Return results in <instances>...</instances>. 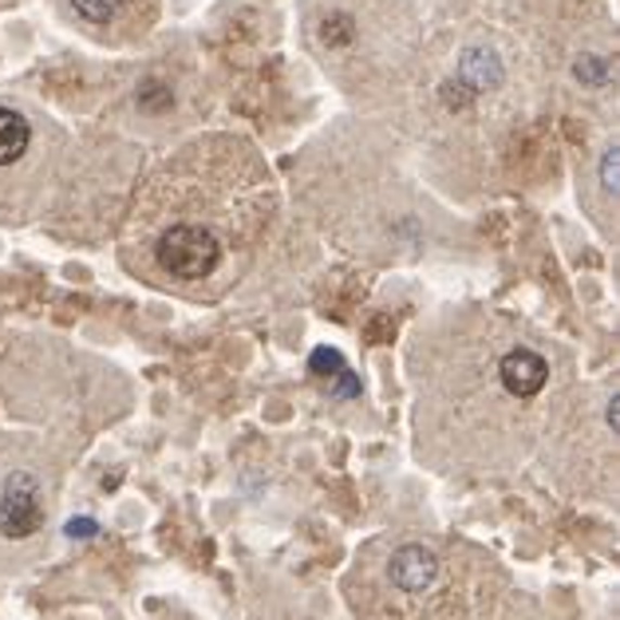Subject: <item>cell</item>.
Masks as SVG:
<instances>
[{
  "label": "cell",
  "instance_id": "277c9868",
  "mask_svg": "<svg viewBox=\"0 0 620 620\" xmlns=\"http://www.w3.org/2000/svg\"><path fill=\"white\" fill-rule=\"evenodd\" d=\"M388 577L403 593H423V589H431L439 581V557L427 545H403V549H395Z\"/></svg>",
  "mask_w": 620,
  "mask_h": 620
},
{
  "label": "cell",
  "instance_id": "4fadbf2b",
  "mask_svg": "<svg viewBox=\"0 0 620 620\" xmlns=\"http://www.w3.org/2000/svg\"><path fill=\"white\" fill-rule=\"evenodd\" d=\"M605 419H609V427L617 431V423H620V403L617 400H609V412H605Z\"/></svg>",
  "mask_w": 620,
  "mask_h": 620
},
{
  "label": "cell",
  "instance_id": "30bf717a",
  "mask_svg": "<svg viewBox=\"0 0 620 620\" xmlns=\"http://www.w3.org/2000/svg\"><path fill=\"white\" fill-rule=\"evenodd\" d=\"M72 4H76L79 16H88L91 24L111 21V9H115V0H72Z\"/></svg>",
  "mask_w": 620,
  "mask_h": 620
},
{
  "label": "cell",
  "instance_id": "5b68a950",
  "mask_svg": "<svg viewBox=\"0 0 620 620\" xmlns=\"http://www.w3.org/2000/svg\"><path fill=\"white\" fill-rule=\"evenodd\" d=\"M28 142H33V127L24 115H16L12 107H0V166L21 163L28 154Z\"/></svg>",
  "mask_w": 620,
  "mask_h": 620
},
{
  "label": "cell",
  "instance_id": "3957f363",
  "mask_svg": "<svg viewBox=\"0 0 620 620\" xmlns=\"http://www.w3.org/2000/svg\"><path fill=\"white\" fill-rule=\"evenodd\" d=\"M498 376L506 392L518 395V400H530V395H537L549 383V364L530 349H514L502 356Z\"/></svg>",
  "mask_w": 620,
  "mask_h": 620
},
{
  "label": "cell",
  "instance_id": "8992f818",
  "mask_svg": "<svg viewBox=\"0 0 620 620\" xmlns=\"http://www.w3.org/2000/svg\"><path fill=\"white\" fill-rule=\"evenodd\" d=\"M458 76L467 79V84H475L479 91L494 88V84L502 79L498 55H490L486 48H470V52L463 55V67H458Z\"/></svg>",
  "mask_w": 620,
  "mask_h": 620
},
{
  "label": "cell",
  "instance_id": "9c48e42d",
  "mask_svg": "<svg viewBox=\"0 0 620 620\" xmlns=\"http://www.w3.org/2000/svg\"><path fill=\"white\" fill-rule=\"evenodd\" d=\"M308 368H313V376H337V371H344V359L332 349H316L313 359H308Z\"/></svg>",
  "mask_w": 620,
  "mask_h": 620
},
{
  "label": "cell",
  "instance_id": "52a82bcc",
  "mask_svg": "<svg viewBox=\"0 0 620 620\" xmlns=\"http://www.w3.org/2000/svg\"><path fill=\"white\" fill-rule=\"evenodd\" d=\"M352 36H356V24H352V16H344V12H332V16L320 21V40H325L328 48L352 45Z\"/></svg>",
  "mask_w": 620,
  "mask_h": 620
},
{
  "label": "cell",
  "instance_id": "7c38bea8",
  "mask_svg": "<svg viewBox=\"0 0 620 620\" xmlns=\"http://www.w3.org/2000/svg\"><path fill=\"white\" fill-rule=\"evenodd\" d=\"M67 533H72V537H96L99 526L91 522V518H76V522L67 526Z\"/></svg>",
  "mask_w": 620,
  "mask_h": 620
},
{
  "label": "cell",
  "instance_id": "6da1fadb",
  "mask_svg": "<svg viewBox=\"0 0 620 620\" xmlns=\"http://www.w3.org/2000/svg\"><path fill=\"white\" fill-rule=\"evenodd\" d=\"M154 257L166 273H175L182 281H198L218 265L222 241L206 226H170L154 245Z\"/></svg>",
  "mask_w": 620,
  "mask_h": 620
},
{
  "label": "cell",
  "instance_id": "ba28073f",
  "mask_svg": "<svg viewBox=\"0 0 620 620\" xmlns=\"http://www.w3.org/2000/svg\"><path fill=\"white\" fill-rule=\"evenodd\" d=\"M609 64L605 60H597V55H585V60H577V79L581 84H593V88H600V84H609Z\"/></svg>",
  "mask_w": 620,
  "mask_h": 620
},
{
  "label": "cell",
  "instance_id": "8fae6325",
  "mask_svg": "<svg viewBox=\"0 0 620 620\" xmlns=\"http://www.w3.org/2000/svg\"><path fill=\"white\" fill-rule=\"evenodd\" d=\"M617 147H609L605 151V159H600V182H605V194H617Z\"/></svg>",
  "mask_w": 620,
  "mask_h": 620
},
{
  "label": "cell",
  "instance_id": "7a4b0ae2",
  "mask_svg": "<svg viewBox=\"0 0 620 620\" xmlns=\"http://www.w3.org/2000/svg\"><path fill=\"white\" fill-rule=\"evenodd\" d=\"M45 522V498H40V482L28 470L9 475L0 490V533L4 537H33Z\"/></svg>",
  "mask_w": 620,
  "mask_h": 620
}]
</instances>
